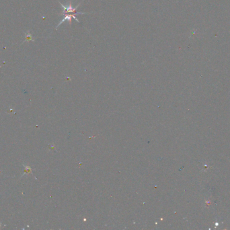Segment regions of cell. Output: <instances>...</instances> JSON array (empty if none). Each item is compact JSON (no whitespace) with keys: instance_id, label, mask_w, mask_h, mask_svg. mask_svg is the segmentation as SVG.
Returning a JSON list of instances; mask_svg holds the SVG:
<instances>
[{"instance_id":"cell-1","label":"cell","mask_w":230,"mask_h":230,"mask_svg":"<svg viewBox=\"0 0 230 230\" xmlns=\"http://www.w3.org/2000/svg\"><path fill=\"white\" fill-rule=\"evenodd\" d=\"M59 3H60L61 8H63V14H67V13H69V12H75L76 11V9L79 8V6L82 4V2L77 5L76 8H73L72 5H71V3H69V4L68 5V6H65V5L62 4L61 2H59Z\"/></svg>"},{"instance_id":"cell-2","label":"cell","mask_w":230,"mask_h":230,"mask_svg":"<svg viewBox=\"0 0 230 230\" xmlns=\"http://www.w3.org/2000/svg\"><path fill=\"white\" fill-rule=\"evenodd\" d=\"M72 18L75 19V20H76L77 22H79V20H78V19H77V17H76V15H74V14H64L63 18V20H61V22H59V24L57 25V27H56V29H57V28H58V27H59V26H60V25L61 24H63L64 22H65V21H68V22H69V24H71V19H72Z\"/></svg>"},{"instance_id":"cell-3","label":"cell","mask_w":230,"mask_h":230,"mask_svg":"<svg viewBox=\"0 0 230 230\" xmlns=\"http://www.w3.org/2000/svg\"><path fill=\"white\" fill-rule=\"evenodd\" d=\"M34 40L35 39H34L33 35L30 33V32L27 31L26 33H25V40L22 42V43H24L28 42V41H34Z\"/></svg>"}]
</instances>
